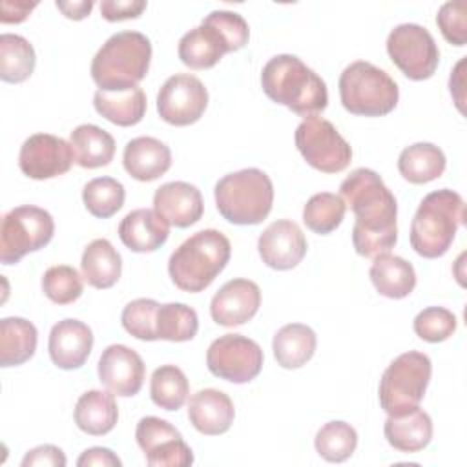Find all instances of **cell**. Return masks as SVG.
<instances>
[{
	"label": "cell",
	"instance_id": "obj_1",
	"mask_svg": "<svg viewBox=\"0 0 467 467\" xmlns=\"http://www.w3.org/2000/svg\"><path fill=\"white\" fill-rule=\"evenodd\" d=\"M341 199L350 206L354 250L363 257L389 254L398 241V202L383 179L368 168H356L339 186Z\"/></svg>",
	"mask_w": 467,
	"mask_h": 467
},
{
	"label": "cell",
	"instance_id": "obj_2",
	"mask_svg": "<svg viewBox=\"0 0 467 467\" xmlns=\"http://www.w3.org/2000/svg\"><path fill=\"white\" fill-rule=\"evenodd\" d=\"M261 86L270 100L305 119L321 113L328 104L325 80L296 55L272 57L261 71Z\"/></svg>",
	"mask_w": 467,
	"mask_h": 467
},
{
	"label": "cell",
	"instance_id": "obj_3",
	"mask_svg": "<svg viewBox=\"0 0 467 467\" xmlns=\"http://www.w3.org/2000/svg\"><path fill=\"white\" fill-rule=\"evenodd\" d=\"M232 255L228 237L213 228L190 235L168 261V274L182 292H202L224 270Z\"/></svg>",
	"mask_w": 467,
	"mask_h": 467
},
{
	"label": "cell",
	"instance_id": "obj_4",
	"mask_svg": "<svg viewBox=\"0 0 467 467\" xmlns=\"http://www.w3.org/2000/svg\"><path fill=\"white\" fill-rule=\"evenodd\" d=\"M151 42L139 31L111 35L91 60V78L100 91L135 88L150 69Z\"/></svg>",
	"mask_w": 467,
	"mask_h": 467
},
{
	"label": "cell",
	"instance_id": "obj_5",
	"mask_svg": "<svg viewBox=\"0 0 467 467\" xmlns=\"http://www.w3.org/2000/svg\"><path fill=\"white\" fill-rule=\"evenodd\" d=\"M465 202L460 193L441 188L427 193L410 223V246L425 259L447 254L463 224Z\"/></svg>",
	"mask_w": 467,
	"mask_h": 467
},
{
	"label": "cell",
	"instance_id": "obj_6",
	"mask_svg": "<svg viewBox=\"0 0 467 467\" xmlns=\"http://www.w3.org/2000/svg\"><path fill=\"white\" fill-rule=\"evenodd\" d=\"M215 206L232 224L248 226L263 223L272 212L274 184L259 168H244L217 181Z\"/></svg>",
	"mask_w": 467,
	"mask_h": 467
},
{
	"label": "cell",
	"instance_id": "obj_7",
	"mask_svg": "<svg viewBox=\"0 0 467 467\" xmlns=\"http://www.w3.org/2000/svg\"><path fill=\"white\" fill-rule=\"evenodd\" d=\"M339 99L352 115L381 117L390 113L400 99L390 75L367 60L348 64L339 77Z\"/></svg>",
	"mask_w": 467,
	"mask_h": 467
},
{
	"label": "cell",
	"instance_id": "obj_8",
	"mask_svg": "<svg viewBox=\"0 0 467 467\" xmlns=\"http://www.w3.org/2000/svg\"><path fill=\"white\" fill-rule=\"evenodd\" d=\"M432 363L427 354L409 350L400 354L379 379L378 398L389 416H401L420 405L431 381Z\"/></svg>",
	"mask_w": 467,
	"mask_h": 467
},
{
	"label": "cell",
	"instance_id": "obj_9",
	"mask_svg": "<svg viewBox=\"0 0 467 467\" xmlns=\"http://www.w3.org/2000/svg\"><path fill=\"white\" fill-rule=\"evenodd\" d=\"M53 234L55 221L44 208L24 204L9 210L0 226V263H18L26 254L44 248Z\"/></svg>",
	"mask_w": 467,
	"mask_h": 467
},
{
	"label": "cell",
	"instance_id": "obj_10",
	"mask_svg": "<svg viewBox=\"0 0 467 467\" xmlns=\"http://www.w3.org/2000/svg\"><path fill=\"white\" fill-rule=\"evenodd\" d=\"M301 157L314 170L323 173H339L352 161L350 144L339 135L336 126L317 115L306 117L294 135Z\"/></svg>",
	"mask_w": 467,
	"mask_h": 467
},
{
	"label": "cell",
	"instance_id": "obj_11",
	"mask_svg": "<svg viewBox=\"0 0 467 467\" xmlns=\"http://www.w3.org/2000/svg\"><path fill=\"white\" fill-rule=\"evenodd\" d=\"M387 53L410 80L431 78L440 62V51L432 35L420 24L396 26L387 36Z\"/></svg>",
	"mask_w": 467,
	"mask_h": 467
},
{
	"label": "cell",
	"instance_id": "obj_12",
	"mask_svg": "<svg viewBox=\"0 0 467 467\" xmlns=\"http://www.w3.org/2000/svg\"><path fill=\"white\" fill-rule=\"evenodd\" d=\"M261 347L241 334H224L212 341L206 352L208 370L230 383H248L255 379L263 368Z\"/></svg>",
	"mask_w": 467,
	"mask_h": 467
},
{
	"label": "cell",
	"instance_id": "obj_13",
	"mask_svg": "<svg viewBox=\"0 0 467 467\" xmlns=\"http://www.w3.org/2000/svg\"><path fill=\"white\" fill-rule=\"evenodd\" d=\"M208 106L204 84L190 73L170 77L157 93L159 117L171 126H190L197 122Z\"/></svg>",
	"mask_w": 467,
	"mask_h": 467
},
{
	"label": "cell",
	"instance_id": "obj_14",
	"mask_svg": "<svg viewBox=\"0 0 467 467\" xmlns=\"http://www.w3.org/2000/svg\"><path fill=\"white\" fill-rule=\"evenodd\" d=\"M135 440L151 467H188L193 463V452L181 432L166 420L144 416L135 429Z\"/></svg>",
	"mask_w": 467,
	"mask_h": 467
},
{
	"label": "cell",
	"instance_id": "obj_15",
	"mask_svg": "<svg viewBox=\"0 0 467 467\" xmlns=\"http://www.w3.org/2000/svg\"><path fill=\"white\" fill-rule=\"evenodd\" d=\"M73 162L75 153L71 144L51 133H35L27 137L18 153L22 173L35 181L64 175Z\"/></svg>",
	"mask_w": 467,
	"mask_h": 467
},
{
	"label": "cell",
	"instance_id": "obj_16",
	"mask_svg": "<svg viewBox=\"0 0 467 467\" xmlns=\"http://www.w3.org/2000/svg\"><path fill=\"white\" fill-rule=\"evenodd\" d=\"M99 379L113 394L130 398L139 394L144 383L146 367L142 358L130 347L115 343L104 348L99 359Z\"/></svg>",
	"mask_w": 467,
	"mask_h": 467
},
{
	"label": "cell",
	"instance_id": "obj_17",
	"mask_svg": "<svg viewBox=\"0 0 467 467\" xmlns=\"http://www.w3.org/2000/svg\"><path fill=\"white\" fill-rule=\"evenodd\" d=\"M306 239L301 228L288 219H279L265 228L257 239L263 263L274 270L296 268L306 254Z\"/></svg>",
	"mask_w": 467,
	"mask_h": 467
},
{
	"label": "cell",
	"instance_id": "obj_18",
	"mask_svg": "<svg viewBox=\"0 0 467 467\" xmlns=\"http://www.w3.org/2000/svg\"><path fill=\"white\" fill-rule=\"evenodd\" d=\"M261 306V290L257 283L237 277L226 281L212 297L210 314L221 327H241L250 321Z\"/></svg>",
	"mask_w": 467,
	"mask_h": 467
},
{
	"label": "cell",
	"instance_id": "obj_19",
	"mask_svg": "<svg viewBox=\"0 0 467 467\" xmlns=\"http://www.w3.org/2000/svg\"><path fill=\"white\" fill-rule=\"evenodd\" d=\"M153 210L170 226L188 228L202 217L204 202L197 186L184 181H173L164 182L155 190Z\"/></svg>",
	"mask_w": 467,
	"mask_h": 467
},
{
	"label": "cell",
	"instance_id": "obj_20",
	"mask_svg": "<svg viewBox=\"0 0 467 467\" xmlns=\"http://www.w3.org/2000/svg\"><path fill=\"white\" fill-rule=\"evenodd\" d=\"M93 348L91 328L78 319H62L49 332L47 350L51 361L62 370L80 368Z\"/></svg>",
	"mask_w": 467,
	"mask_h": 467
},
{
	"label": "cell",
	"instance_id": "obj_21",
	"mask_svg": "<svg viewBox=\"0 0 467 467\" xmlns=\"http://www.w3.org/2000/svg\"><path fill=\"white\" fill-rule=\"evenodd\" d=\"M235 418V409L228 394L217 389H202L188 401L190 423L206 436L224 434Z\"/></svg>",
	"mask_w": 467,
	"mask_h": 467
},
{
	"label": "cell",
	"instance_id": "obj_22",
	"mask_svg": "<svg viewBox=\"0 0 467 467\" xmlns=\"http://www.w3.org/2000/svg\"><path fill=\"white\" fill-rule=\"evenodd\" d=\"M124 170L140 182L162 177L171 166L170 148L155 137L131 139L122 153Z\"/></svg>",
	"mask_w": 467,
	"mask_h": 467
},
{
	"label": "cell",
	"instance_id": "obj_23",
	"mask_svg": "<svg viewBox=\"0 0 467 467\" xmlns=\"http://www.w3.org/2000/svg\"><path fill=\"white\" fill-rule=\"evenodd\" d=\"M170 235V224L150 208L131 210L119 224V237L131 252L146 254L161 248Z\"/></svg>",
	"mask_w": 467,
	"mask_h": 467
},
{
	"label": "cell",
	"instance_id": "obj_24",
	"mask_svg": "<svg viewBox=\"0 0 467 467\" xmlns=\"http://www.w3.org/2000/svg\"><path fill=\"white\" fill-rule=\"evenodd\" d=\"M177 53L181 62L190 69H210L223 58L224 53H230V47L224 36L213 26L201 22V26L182 35Z\"/></svg>",
	"mask_w": 467,
	"mask_h": 467
},
{
	"label": "cell",
	"instance_id": "obj_25",
	"mask_svg": "<svg viewBox=\"0 0 467 467\" xmlns=\"http://www.w3.org/2000/svg\"><path fill=\"white\" fill-rule=\"evenodd\" d=\"M383 432L389 445L396 451L418 452L432 440V420L425 410L416 407L401 416H389Z\"/></svg>",
	"mask_w": 467,
	"mask_h": 467
},
{
	"label": "cell",
	"instance_id": "obj_26",
	"mask_svg": "<svg viewBox=\"0 0 467 467\" xmlns=\"http://www.w3.org/2000/svg\"><path fill=\"white\" fill-rule=\"evenodd\" d=\"M115 394L106 390H88L75 405V423L77 427L91 436H104L113 431L119 420V407L115 403Z\"/></svg>",
	"mask_w": 467,
	"mask_h": 467
},
{
	"label": "cell",
	"instance_id": "obj_27",
	"mask_svg": "<svg viewBox=\"0 0 467 467\" xmlns=\"http://www.w3.org/2000/svg\"><path fill=\"white\" fill-rule=\"evenodd\" d=\"M368 275L374 288L389 299H403L416 286L414 266L403 257L392 254L374 257Z\"/></svg>",
	"mask_w": 467,
	"mask_h": 467
},
{
	"label": "cell",
	"instance_id": "obj_28",
	"mask_svg": "<svg viewBox=\"0 0 467 467\" xmlns=\"http://www.w3.org/2000/svg\"><path fill=\"white\" fill-rule=\"evenodd\" d=\"M317 347L316 332L303 323H288L281 327L272 341L277 365L283 368H299L306 365Z\"/></svg>",
	"mask_w": 467,
	"mask_h": 467
},
{
	"label": "cell",
	"instance_id": "obj_29",
	"mask_svg": "<svg viewBox=\"0 0 467 467\" xmlns=\"http://www.w3.org/2000/svg\"><path fill=\"white\" fill-rule=\"evenodd\" d=\"M80 270L88 285L99 290H106L119 281L122 272V259L108 239H95L84 248Z\"/></svg>",
	"mask_w": 467,
	"mask_h": 467
},
{
	"label": "cell",
	"instance_id": "obj_30",
	"mask_svg": "<svg viewBox=\"0 0 467 467\" xmlns=\"http://www.w3.org/2000/svg\"><path fill=\"white\" fill-rule=\"evenodd\" d=\"M93 106L99 115L117 126H135L146 113V95L142 88L135 86L124 91H95Z\"/></svg>",
	"mask_w": 467,
	"mask_h": 467
},
{
	"label": "cell",
	"instance_id": "obj_31",
	"mask_svg": "<svg viewBox=\"0 0 467 467\" xmlns=\"http://www.w3.org/2000/svg\"><path fill=\"white\" fill-rule=\"evenodd\" d=\"M36 327L24 317L0 321V367H16L33 358L36 350Z\"/></svg>",
	"mask_w": 467,
	"mask_h": 467
},
{
	"label": "cell",
	"instance_id": "obj_32",
	"mask_svg": "<svg viewBox=\"0 0 467 467\" xmlns=\"http://www.w3.org/2000/svg\"><path fill=\"white\" fill-rule=\"evenodd\" d=\"M69 144L75 162L88 170L108 166L115 155V139L95 124L77 126L69 135Z\"/></svg>",
	"mask_w": 467,
	"mask_h": 467
},
{
	"label": "cell",
	"instance_id": "obj_33",
	"mask_svg": "<svg viewBox=\"0 0 467 467\" xmlns=\"http://www.w3.org/2000/svg\"><path fill=\"white\" fill-rule=\"evenodd\" d=\"M445 164V153L431 142L410 144L398 157L401 177L412 184H425L441 177Z\"/></svg>",
	"mask_w": 467,
	"mask_h": 467
},
{
	"label": "cell",
	"instance_id": "obj_34",
	"mask_svg": "<svg viewBox=\"0 0 467 467\" xmlns=\"http://www.w3.org/2000/svg\"><path fill=\"white\" fill-rule=\"evenodd\" d=\"M36 64V55L27 38L13 33L0 36V78L4 82L20 84L27 80Z\"/></svg>",
	"mask_w": 467,
	"mask_h": 467
},
{
	"label": "cell",
	"instance_id": "obj_35",
	"mask_svg": "<svg viewBox=\"0 0 467 467\" xmlns=\"http://www.w3.org/2000/svg\"><path fill=\"white\" fill-rule=\"evenodd\" d=\"M199 330L197 312L184 303L161 305L155 317L157 339L164 341H190Z\"/></svg>",
	"mask_w": 467,
	"mask_h": 467
},
{
	"label": "cell",
	"instance_id": "obj_36",
	"mask_svg": "<svg viewBox=\"0 0 467 467\" xmlns=\"http://www.w3.org/2000/svg\"><path fill=\"white\" fill-rule=\"evenodd\" d=\"M190 394L186 374L175 365H162L153 370L150 379L151 401L164 410H179Z\"/></svg>",
	"mask_w": 467,
	"mask_h": 467
},
{
	"label": "cell",
	"instance_id": "obj_37",
	"mask_svg": "<svg viewBox=\"0 0 467 467\" xmlns=\"http://www.w3.org/2000/svg\"><path fill=\"white\" fill-rule=\"evenodd\" d=\"M345 212H347V204L341 199V195L321 192L312 195L306 201L303 208V223L314 234L327 235L341 224Z\"/></svg>",
	"mask_w": 467,
	"mask_h": 467
},
{
	"label": "cell",
	"instance_id": "obj_38",
	"mask_svg": "<svg viewBox=\"0 0 467 467\" xmlns=\"http://www.w3.org/2000/svg\"><path fill=\"white\" fill-rule=\"evenodd\" d=\"M314 445L323 460L339 463L354 454L358 447V432L347 421H328L317 431Z\"/></svg>",
	"mask_w": 467,
	"mask_h": 467
},
{
	"label": "cell",
	"instance_id": "obj_39",
	"mask_svg": "<svg viewBox=\"0 0 467 467\" xmlns=\"http://www.w3.org/2000/svg\"><path fill=\"white\" fill-rule=\"evenodd\" d=\"M126 199L122 182L113 177L91 179L82 190V201L86 210L97 219H108L115 215Z\"/></svg>",
	"mask_w": 467,
	"mask_h": 467
},
{
	"label": "cell",
	"instance_id": "obj_40",
	"mask_svg": "<svg viewBox=\"0 0 467 467\" xmlns=\"http://www.w3.org/2000/svg\"><path fill=\"white\" fill-rule=\"evenodd\" d=\"M42 290L49 301L69 305L84 292L82 275L69 265L49 266L42 275Z\"/></svg>",
	"mask_w": 467,
	"mask_h": 467
},
{
	"label": "cell",
	"instance_id": "obj_41",
	"mask_svg": "<svg viewBox=\"0 0 467 467\" xmlns=\"http://www.w3.org/2000/svg\"><path fill=\"white\" fill-rule=\"evenodd\" d=\"M159 306L161 305L155 299L146 297L130 301L120 314L124 330L140 341H157L155 317Z\"/></svg>",
	"mask_w": 467,
	"mask_h": 467
},
{
	"label": "cell",
	"instance_id": "obj_42",
	"mask_svg": "<svg viewBox=\"0 0 467 467\" xmlns=\"http://www.w3.org/2000/svg\"><path fill=\"white\" fill-rule=\"evenodd\" d=\"M456 316L443 306H427L414 317L416 336L427 343H441L456 332Z\"/></svg>",
	"mask_w": 467,
	"mask_h": 467
},
{
	"label": "cell",
	"instance_id": "obj_43",
	"mask_svg": "<svg viewBox=\"0 0 467 467\" xmlns=\"http://www.w3.org/2000/svg\"><path fill=\"white\" fill-rule=\"evenodd\" d=\"M202 22L213 26L226 40L230 53L232 51H239L248 44L250 38V29L246 20L235 13V11H224V9H217L212 11L210 15H206L202 18Z\"/></svg>",
	"mask_w": 467,
	"mask_h": 467
},
{
	"label": "cell",
	"instance_id": "obj_44",
	"mask_svg": "<svg viewBox=\"0 0 467 467\" xmlns=\"http://www.w3.org/2000/svg\"><path fill=\"white\" fill-rule=\"evenodd\" d=\"M467 4L465 0L445 2L436 15V24L443 38L452 46H465L467 42Z\"/></svg>",
	"mask_w": 467,
	"mask_h": 467
},
{
	"label": "cell",
	"instance_id": "obj_45",
	"mask_svg": "<svg viewBox=\"0 0 467 467\" xmlns=\"http://www.w3.org/2000/svg\"><path fill=\"white\" fill-rule=\"evenodd\" d=\"M146 5L144 0H102L100 15L108 22H120L140 16Z\"/></svg>",
	"mask_w": 467,
	"mask_h": 467
},
{
	"label": "cell",
	"instance_id": "obj_46",
	"mask_svg": "<svg viewBox=\"0 0 467 467\" xmlns=\"http://www.w3.org/2000/svg\"><path fill=\"white\" fill-rule=\"evenodd\" d=\"M33 465H51V467H64L66 465V456L62 449L55 445H38L31 451L22 460V467H33Z\"/></svg>",
	"mask_w": 467,
	"mask_h": 467
},
{
	"label": "cell",
	"instance_id": "obj_47",
	"mask_svg": "<svg viewBox=\"0 0 467 467\" xmlns=\"http://www.w3.org/2000/svg\"><path fill=\"white\" fill-rule=\"evenodd\" d=\"M77 465L78 467H91V465H97V467H120L122 462H120V458L111 449L91 447V449H86L78 456Z\"/></svg>",
	"mask_w": 467,
	"mask_h": 467
},
{
	"label": "cell",
	"instance_id": "obj_48",
	"mask_svg": "<svg viewBox=\"0 0 467 467\" xmlns=\"http://www.w3.org/2000/svg\"><path fill=\"white\" fill-rule=\"evenodd\" d=\"M36 7V2H9L4 0L0 4V22L2 24H20L24 22L29 13Z\"/></svg>",
	"mask_w": 467,
	"mask_h": 467
},
{
	"label": "cell",
	"instance_id": "obj_49",
	"mask_svg": "<svg viewBox=\"0 0 467 467\" xmlns=\"http://www.w3.org/2000/svg\"><path fill=\"white\" fill-rule=\"evenodd\" d=\"M57 7L64 13L66 18L69 20H82L86 18L91 9L93 2L91 0H82V2H57Z\"/></svg>",
	"mask_w": 467,
	"mask_h": 467
}]
</instances>
